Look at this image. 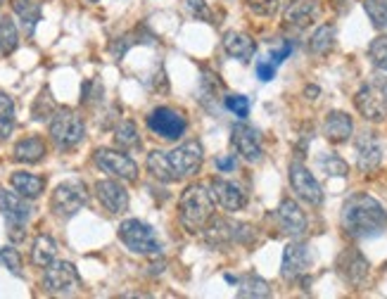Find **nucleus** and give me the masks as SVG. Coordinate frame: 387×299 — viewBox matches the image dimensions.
<instances>
[{
	"label": "nucleus",
	"instance_id": "1",
	"mask_svg": "<svg viewBox=\"0 0 387 299\" xmlns=\"http://www.w3.org/2000/svg\"><path fill=\"white\" fill-rule=\"evenodd\" d=\"M340 221H342L344 233H347L349 238L364 240L385 231L387 211L376 197L366 195V192H356V195H351L347 202L342 204Z\"/></svg>",
	"mask_w": 387,
	"mask_h": 299
},
{
	"label": "nucleus",
	"instance_id": "2",
	"mask_svg": "<svg viewBox=\"0 0 387 299\" xmlns=\"http://www.w3.org/2000/svg\"><path fill=\"white\" fill-rule=\"evenodd\" d=\"M181 224L188 228V233H202L205 226L214 216V197L202 183H193L183 190L181 202Z\"/></svg>",
	"mask_w": 387,
	"mask_h": 299
},
{
	"label": "nucleus",
	"instance_id": "3",
	"mask_svg": "<svg viewBox=\"0 0 387 299\" xmlns=\"http://www.w3.org/2000/svg\"><path fill=\"white\" fill-rule=\"evenodd\" d=\"M354 105L359 114L369 121H387V78L385 76H371L361 88L356 90Z\"/></svg>",
	"mask_w": 387,
	"mask_h": 299
},
{
	"label": "nucleus",
	"instance_id": "4",
	"mask_svg": "<svg viewBox=\"0 0 387 299\" xmlns=\"http://www.w3.org/2000/svg\"><path fill=\"white\" fill-rule=\"evenodd\" d=\"M119 240L124 242L126 249L140 256H159L161 254V242L152 226L138 219H126L119 226Z\"/></svg>",
	"mask_w": 387,
	"mask_h": 299
},
{
	"label": "nucleus",
	"instance_id": "5",
	"mask_svg": "<svg viewBox=\"0 0 387 299\" xmlns=\"http://www.w3.org/2000/svg\"><path fill=\"white\" fill-rule=\"evenodd\" d=\"M51 138L60 150H74L86 138V124L74 110H55L51 117Z\"/></svg>",
	"mask_w": 387,
	"mask_h": 299
},
{
	"label": "nucleus",
	"instance_id": "6",
	"mask_svg": "<svg viewBox=\"0 0 387 299\" xmlns=\"http://www.w3.org/2000/svg\"><path fill=\"white\" fill-rule=\"evenodd\" d=\"M88 202V190L81 181H65L55 188L51 197V209L55 216L69 219L74 214H79Z\"/></svg>",
	"mask_w": 387,
	"mask_h": 299
},
{
	"label": "nucleus",
	"instance_id": "7",
	"mask_svg": "<svg viewBox=\"0 0 387 299\" xmlns=\"http://www.w3.org/2000/svg\"><path fill=\"white\" fill-rule=\"evenodd\" d=\"M93 162L95 167L105 171V174L119 178V181H129L133 183L138 178V164L131 159L129 154L124 152H117V150H110V147H97L95 154H93Z\"/></svg>",
	"mask_w": 387,
	"mask_h": 299
},
{
	"label": "nucleus",
	"instance_id": "8",
	"mask_svg": "<svg viewBox=\"0 0 387 299\" xmlns=\"http://www.w3.org/2000/svg\"><path fill=\"white\" fill-rule=\"evenodd\" d=\"M205 238L214 247L228 245V242H243V245H248L255 238V233H252V228L248 224H238V221L230 219H212V224L205 226Z\"/></svg>",
	"mask_w": 387,
	"mask_h": 299
},
{
	"label": "nucleus",
	"instance_id": "9",
	"mask_svg": "<svg viewBox=\"0 0 387 299\" xmlns=\"http://www.w3.org/2000/svg\"><path fill=\"white\" fill-rule=\"evenodd\" d=\"M202 154L205 152H202V145L198 140H188L176 150H171V152H166L169 169H171L176 181H181V178H186V176H193L195 171L200 169Z\"/></svg>",
	"mask_w": 387,
	"mask_h": 299
},
{
	"label": "nucleus",
	"instance_id": "10",
	"mask_svg": "<svg viewBox=\"0 0 387 299\" xmlns=\"http://www.w3.org/2000/svg\"><path fill=\"white\" fill-rule=\"evenodd\" d=\"M186 117L181 112H176L174 107H157L147 117V128L164 140H179L186 133Z\"/></svg>",
	"mask_w": 387,
	"mask_h": 299
},
{
	"label": "nucleus",
	"instance_id": "11",
	"mask_svg": "<svg viewBox=\"0 0 387 299\" xmlns=\"http://www.w3.org/2000/svg\"><path fill=\"white\" fill-rule=\"evenodd\" d=\"M79 271L72 261H53L51 266H46L43 273V288L51 295H69L79 285Z\"/></svg>",
	"mask_w": 387,
	"mask_h": 299
},
{
	"label": "nucleus",
	"instance_id": "12",
	"mask_svg": "<svg viewBox=\"0 0 387 299\" xmlns=\"http://www.w3.org/2000/svg\"><path fill=\"white\" fill-rule=\"evenodd\" d=\"M290 185H292V190L297 192V197L304 199L307 204H312V206H321L323 204L321 183L316 181V176L302 162H292L290 164Z\"/></svg>",
	"mask_w": 387,
	"mask_h": 299
},
{
	"label": "nucleus",
	"instance_id": "13",
	"mask_svg": "<svg viewBox=\"0 0 387 299\" xmlns=\"http://www.w3.org/2000/svg\"><path fill=\"white\" fill-rule=\"evenodd\" d=\"M230 142H233L235 152L250 164H257L264 157L262 133L250 124H235L233 131H230Z\"/></svg>",
	"mask_w": 387,
	"mask_h": 299
},
{
	"label": "nucleus",
	"instance_id": "14",
	"mask_svg": "<svg viewBox=\"0 0 387 299\" xmlns=\"http://www.w3.org/2000/svg\"><path fill=\"white\" fill-rule=\"evenodd\" d=\"M314 254L312 247L307 242H290L283 252V263H280V273H283L285 280H297L312 268Z\"/></svg>",
	"mask_w": 387,
	"mask_h": 299
},
{
	"label": "nucleus",
	"instance_id": "15",
	"mask_svg": "<svg viewBox=\"0 0 387 299\" xmlns=\"http://www.w3.org/2000/svg\"><path fill=\"white\" fill-rule=\"evenodd\" d=\"M209 192H212L214 202L226 211H240L248 204V195H245L243 185L226 181V178H214L209 183Z\"/></svg>",
	"mask_w": 387,
	"mask_h": 299
},
{
	"label": "nucleus",
	"instance_id": "16",
	"mask_svg": "<svg viewBox=\"0 0 387 299\" xmlns=\"http://www.w3.org/2000/svg\"><path fill=\"white\" fill-rule=\"evenodd\" d=\"M278 226L283 228V233L292 235V238H302L309 228L307 214L302 211V206L295 202V199H283L276 211Z\"/></svg>",
	"mask_w": 387,
	"mask_h": 299
},
{
	"label": "nucleus",
	"instance_id": "17",
	"mask_svg": "<svg viewBox=\"0 0 387 299\" xmlns=\"http://www.w3.org/2000/svg\"><path fill=\"white\" fill-rule=\"evenodd\" d=\"M95 195L110 214H124L126 209H129V192H126L124 185L117 183V181H110V178L97 181Z\"/></svg>",
	"mask_w": 387,
	"mask_h": 299
},
{
	"label": "nucleus",
	"instance_id": "18",
	"mask_svg": "<svg viewBox=\"0 0 387 299\" xmlns=\"http://www.w3.org/2000/svg\"><path fill=\"white\" fill-rule=\"evenodd\" d=\"M0 211L5 214V219L10 221V224H19L24 226L26 221L31 219V211L33 206L29 204V197L19 195V192H10L5 188H0Z\"/></svg>",
	"mask_w": 387,
	"mask_h": 299
},
{
	"label": "nucleus",
	"instance_id": "19",
	"mask_svg": "<svg viewBox=\"0 0 387 299\" xmlns=\"http://www.w3.org/2000/svg\"><path fill=\"white\" fill-rule=\"evenodd\" d=\"M337 271L349 285H361L369 276V261L359 249H344L337 256Z\"/></svg>",
	"mask_w": 387,
	"mask_h": 299
},
{
	"label": "nucleus",
	"instance_id": "20",
	"mask_svg": "<svg viewBox=\"0 0 387 299\" xmlns=\"http://www.w3.org/2000/svg\"><path fill=\"white\" fill-rule=\"evenodd\" d=\"M380 162H383V147H380L378 138L371 131L361 133L356 138V167L371 174L380 167Z\"/></svg>",
	"mask_w": 387,
	"mask_h": 299
},
{
	"label": "nucleus",
	"instance_id": "21",
	"mask_svg": "<svg viewBox=\"0 0 387 299\" xmlns=\"http://www.w3.org/2000/svg\"><path fill=\"white\" fill-rule=\"evenodd\" d=\"M223 50L235 57L240 62H250L257 53V43L252 41V36L243 33V31H226L223 33Z\"/></svg>",
	"mask_w": 387,
	"mask_h": 299
},
{
	"label": "nucleus",
	"instance_id": "22",
	"mask_svg": "<svg viewBox=\"0 0 387 299\" xmlns=\"http://www.w3.org/2000/svg\"><path fill=\"white\" fill-rule=\"evenodd\" d=\"M351 131H354V124H351V117L347 112H330L326 117V124H323V135L330 142L349 140Z\"/></svg>",
	"mask_w": 387,
	"mask_h": 299
},
{
	"label": "nucleus",
	"instance_id": "23",
	"mask_svg": "<svg viewBox=\"0 0 387 299\" xmlns=\"http://www.w3.org/2000/svg\"><path fill=\"white\" fill-rule=\"evenodd\" d=\"M48 147H46V140L38 138V135H29V138H22L15 145V159L22 162V164H38L41 159L46 157Z\"/></svg>",
	"mask_w": 387,
	"mask_h": 299
},
{
	"label": "nucleus",
	"instance_id": "24",
	"mask_svg": "<svg viewBox=\"0 0 387 299\" xmlns=\"http://www.w3.org/2000/svg\"><path fill=\"white\" fill-rule=\"evenodd\" d=\"M316 12H319L316 0H292L285 10V21L297 28H304L316 19Z\"/></svg>",
	"mask_w": 387,
	"mask_h": 299
},
{
	"label": "nucleus",
	"instance_id": "25",
	"mask_svg": "<svg viewBox=\"0 0 387 299\" xmlns=\"http://www.w3.org/2000/svg\"><path fill=\"white\" fill-rule=\"evenodd\" d=\"M10 183L19 195H24L29 199L41 197L46 190V178H41L36 174H26V171H15V174L10 176Z\"/></svg>",
	"mask_w": 387,
	"mask_h": 299
},
{
	"label": "nucleus",
	"instance_id": "26",
	"mask_svg": "<svg viewBox=\"0 0 387 299\" xmlns=\"http://www.w3.org/2000/svg\"><path fill=\"white\" fill-rule=\"evenodd\" d=\"M55 254H58V242H55L51 235L41 233L38 238L33 240V247H31L33 266H38V268L51 266V263L55 261Z\"/></svg>",
	"mask_w": 387,
	"mask_h": 299
},
{
	"label": "nucleus",
	"instance_id": "27",
	"mask_svg": "<svg viewBox=\"0 0 387 299\" xmlns=\"http://www.w3.org/2000/svg\"><path fill=\"white\" fill-rule=\"evenodd\" d=\"M12 10L24 24V31L26 33H33L36 31V24L41 21V5L38 3H31V0H12Z\"/></svg>",
	"mask_w": 387,
	"mask_h": 299
},
{
	"label": "nucleus",
	"instance_id": "28",
	"mask_svg": "<svg viewBox=\"0 0 387 299\" xmlns=\"http://www.w3.org/2000/svg\"><path fill=\"white\" fill-rule=\"evenodd\" d=\"M335 46V26L321 24L309 38V53L312 55H328Z\"/></svg>",
	"mask_w": 387,
	"mask_h": 299
},
{
	"label": "nucleus",
	"instance_id": "29",
	"mask_svg": "<svg viewBox=\"0 0 387 299\" xmlns=\"http://www.w3.org/2000/svg\"><path fill=\"white\" fill-rule=\"evenodd\" d=\"M17 124V112H15V103L8 93L0 90V140H8L12 131H15Z\"/></svg>",
	"mask_w": 387,
	"mask_h": 299
},
{
	"label": "nucleus",
	"instance_id": "30",
	"mask_svg": "<svg viewBox=\"0 0 387 299\" xmlns=\"http://www.w3.org/2000/svg\"><path fill=\"white\" fill-rule=\"evenodd\" d=\"M238 297H271V288L264 278L250 273L238 280Z\"/></svg>",
	"mask_w": 387,
	"mask_h": 299
},
{
	"label": "nucleus",
	"instance_id": "31",
	"mask_svg": "<svg viewBox=\"0 0 387 299\" xmlns=\"http://www.w3.org/2000/svg\"><path fill=\"white\" fill-rule=\"evenodd\" d=\"M147 171H150V174L161 183H174L176 181L171 169H169L166 152H161V150H152V152L147 154Z\"/></svg>",
	"mask_w": 387,
	"mask_h": 299
},
{
	"label": "nucleus",
	"instance_id": "32",
	"mask_svg": "<svg viewBox=\"0 0 387 299\" xmlns=\"http://www.w3.org/2000/svg\"><path fill=\"white\" fill-rule=\"evenodd\" d=\"M19 46V31L12 17H0V55H12Z\"/></svg>",
	"mask_w": 387,
	"mask_h": 299
},
{
	"label": "nucleus",
	"instance_id": "33",
	"mask_svg": "<svg viewBox=\"0 0 387 299\" xmlns=\"http://www.w3.org/2000/svg\"><path fill=\"white\" fill-rule=\"evenodd\" d=\"M115 140H117V145L122 147V150L136 147L138 142H140L136 124H133V121H122V124L117 126V131H115Z\"/></svg>",
	"mask_w": 387,
	"mask_h": 299
},
{
	"label": "nucleus",
	"instance_id": "34",
	"mask_svg": "<svg viewBox=\"0 0 387 299\" xmlns=\"http://www.w3.org/2000/svg\"><path fill=\"white\" fill-rule=\"evenodd\" d=\"M366 14L373 21V26L387 28V0H366Z\"/></svg>",
	"mask_w": 387,
	"mask_h": 299
},
{
	"label": "nucleus",
	"instance_id": "35",
	"mask_svg": "<svg viewBox=\"0 0 387 299\" xmlns=\"http://www.w3.org/2000/svg\"><path fill=\"white\" fill-rule=\"evenodd\" d=\"M369 57L378 69L387 71V36H376L369 46Z\"/></svg>",
	"mask_w": 387,
	"mask_h": 299
},
{
	"label": "nucleus",
	"instance_id": "36",
	"mask_svg": "<svg viewBox=\"0 0 387 299\" xmlns=\"http://www.w3.org/2000/svg\"><path fill=\"white\" fill-rule=\"evenodd\" d=\"M321 169L326 171L328 176H340L344 178L349 174V164L342 159V157H337L333 152H328V154H323L321 157Z\"/></svg>",
	"mask_w": 387,
	"mask_h": 299
},
{
	"label": "nucleus",
	"instance_id": "37",
	"mask_svg": "<svg viewBox=\"0 0 387 299\" xmlns=\"http://www.w3.org/2000/svg\"><path fill=\"white\" fill-rule=\"evenodd\" d=\"M0 263H3L5 268L10 271V273H15L17 278L24 276L22 271V256L15 247H0Z\"/></svg>",
	"mask_w": 387,
	"mask_h": 299
},
{
	"label": "nucleus",
	"instance_id": "38",
	"mask_svg": "<svg viewBox=\"0 0 387 299\" xmlns=\"http://www.w3.org/2000/svg\"><path fill=\"white\" fill-rule=\"evenodd\" d=\"M223 105H226V110H230L240 119H245L250 114V98H245V95H228L223 100Z\"/></svg>",
	"mask_w": 387,
	"mask_h": 299
},
{
	"label": "nucleus",
	"instance_id": "39",
	"mask_svg": "<svg viewBox=\"0 0 387 299\" xmlns=\"http://www.w3.org/2000/svg\"><path fill=\"white\" fill-rule=\"evenodd\" d=\"M248 7L259 17H271L278 10V0H248Z\"/></svg>",
	"mask_w": 387,
	"mask_h": 299
},
{
	"label": "nucleus",
	"instance_id": "40",
	"mask_svg": "<svg viewBox=\"0 0 387 299\" xmlns=\"http://www.w3.org/2000/svg\"><path fill=\"white\" fill-rule=\"evenodd\" d=\"M290 55H292V43H283L280 48L271 50V57H269V60H271L273 64H276V67H280V64H283Z\"/></svg>",
	"mask_w": 387,
	"mask_h": 299
},
{
	"label": "nucleus",
	"instance_id": "41",
	"mask_svg": "<svg viewBox=\"0 0 387 299\" xmlns=\"http://www.w3.org/2000/svg\"><path fill=\"white\" fill-rule=\"evenodd\" d=\"M273 76H276V64H273L271 60L269 62L262 60V62L257 64V78H259V81L266 83V81H271Z\"/></svg>",
	"mask_w": 387,
	"mask_h": 299
},
{
	"label": "nucleus",
	"instance_id": "42",
	"mask_svg": "<svg viewBox=\"0 0 387 299\" xmlns=\"http://www.w3.org/2000/svg\"><path fill=\"white\" fill-rule=\"evenodd\" d=\"M188 10L195 14V17H205V19H212V12H209V7L205 0H186Z\"/></svg>",
	"mask_w": 387,
	"mask_h": 299
},
{
	"label": "nucleus",
	"instance_id": "43",
	"mask_svg": "<svg viewBox=\"0 0 387 299\" xmlns=\"http://www.w3.org/2000/svg\"><path fill=\"white\" fill-rule=\"evenodd\" d=\"M235 154H226V157H219L216 159V169L219 171H233L235 169Z\"/></svg>",
	"mask_w": 387,
	"mask_h": 299
},
{
	"label": "nucleus",
	"instance_id": "44",
	"mask_svg": "<svg viewBox=\"0 0 387 299\" xmlns=\"http://www.w3.org/2000/svg\"><path fill=\"white\" fill-rule=\"evenodd\" d=\"M88 3H97V0H88Z\"/></svg>",
	"mask_w": 387,
	"mask_h": 299
},
{
	"label": "nucleus",
	"instance_id": "45",
	"mask_svg": "<svg viewBox=\"0 0 387 299\" xmlns=\"http://www.w3.org/2000/svg\"><path fill=\"white\" fill-rule=\"evenodd\" d=\"M3 3H5V0H0V5H3Z\"/></svg>",
	"mask_w": 387,
	"mask_h": 299
}]
</instances>
